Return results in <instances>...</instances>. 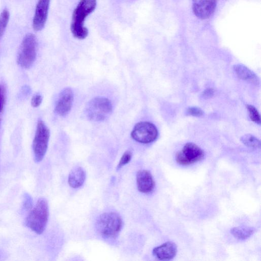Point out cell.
Masks as SVG:
<instances>
[{
	"mask_svg": "<svg viewBox=\"0 0 261 261\" xmlns=\"http://www.w3.org/2000/svg\"><path fill=\"white\" fill-rule=\"evenodd\" d=\"M96 0H80L72 15L70 31L73 37L80 40L88 35V30L84 26L86 18L95 9Z\"/></svg>",
	"mask_w": 261,
	"mask_h": 261,
	"instance_id": "1",
	"label": "cell"
},
{
	"mask_svg": "<svg viewBox=\"0 0 261 261\" xmlns=\"http://www.w3.org/2000/svg\"><path fill=\"white\" fill-rule=\"evenodd\" d=\"M48 216L47 201L41 198L28 215L25 221L26 225L35 233L41 234L46 228Z\"/></svg>",
	"mask_w": 261,
	"mask_h": 261,
	"instance_id": "2",
	"label": "cell"
},
{
	"mask_svg": "<svg viewBox=\"0 0 261 261\" xmlns=\"http://www.w3.org/2000/svg\"><path fill=\"white\" fill-rule=\"evenodd\" d=\"M122 227V220L120 216L114 212H108L100 215L96 222L97 232L103 238L113 239L119 234Z\"/></svg>",
	"mask_w": 261,
	"mask_h": 261,
	"instance_id": "3",
	"label": "cell"
},
{
	"mask_svg": "<svg viewBox=\"0 0 261 261\" xmlns=\"http://www.w3.org/2000/svg\"><path fill=\"white\" fill-rule=\"evenodd\" d=\"M111 101L105 97H97L90 100L85 108V113L90 120L101 121L106 119L112 113Z\"/></svg>",
	"mask_w": 261,
	"mask_h": 261,
	"instance_id": "4",
	"label": "cell"
},
{
	"mask_svg": "<svg viewBox=\"0 0 261 261\" xmlns=\"http://www.w3.org/2000/svg\"><path fill=\"white\" fill-rule=\"evenodd\" d=\"M37 42L35 36L28 34L24 37L17 55V61L20 66L29 68L34 63L37 54Z\"/></svg>",
	"mask_w": 261,
	"mask_h": 261,
	"instance_id": "5",
	"label": "cell"
},
{
	"mask_svg": "<svg viewBox=\"0 0 261 261\" xmlns=\"http://www.w3.org/2000/svg\"><path fill=\"white\" fill-rule=\"evenodd\" d=\"M49 135L47 126L42 120H39L32 145L34 160L37 163L41 162L45 155Z\"/></svg>",
	"mask_w": 261,
	"mask_h": 261,
	"instance_id": "6",
	"label": "cell"
},
{
	"mask_svg": "<svg viewBox=\"0 0 261 261\" xmlns=\"http://www.w3.org/2000/svg\"><path fill=\"white\" fill-rule=\"evenodd\" d=\"M158 135L156 127L149 122H140L137 123L131 132V137L134 140L144 144L154 141Z\"/></svg>",
	"mask_w": 261,
	"mask_h": 261,
	"instance_id": "7",
	"label": "cell"
},
{
	"mask_svg": "<svg viewBox=\"0 0 261 261\" xmlns=\"http://www.w3.org/2000/svg\"><path fill=\"white\" fill-rule=\"evenodd\" d=\"M204 155L203 151L197 145L188 143L177 153L176 161L180 165H190L200 161Z\"/></svg>",
	"mask_w": 261,
	"mask_h": 261,
	"instance_id": "8",
	"label": "cell"
},
{
	"mask_svg": "<svg viewBox=\"0 0 261 261\" xmlns=\"http://www.w3.org/2000/svg\"><path fill=\"white\" fill-rule=\"evenodd\" d=\"M74 99L72 90L66 88L60 93L56 101L55 112L59 116H65L70 112Z\"/></svg>",
	"mask_w": 261,
	"mask_h": 261,
	"instance_id": "9",
	"label": "cell"
},
{
	"mask_svg": "<svg viewBox=\"0 0 261 261\" xmlns=\"http://www.w3.org/2000/svg\"><path fill=\"white\" fill-rule=\"evenodd\" d=\"M216 0H192L193 11L201 19L208 18L214 13Z\"/></svg>",
	"mask_w": 261,
	"mask_h": 261,
	"instance_id": "10",
	"label": "cell"
},
{
	"mask_svg": "<svg viewBox=\"0 0 261 261\" xmlns=\"http://www.w3.org/2000/svg\"><path fill=\"white\" fill-rule=\"evenodd\" d=\"M50 0H39L36 7L33 21L35 31L41 30L44 27L48 13Z\"/></svg>",
	"mask_w": 261,
	"mask_h": 261,
	"instance_id": "11",
	"label": "cell"
},
{
	"mask_svg": "<svg viewBox=\"0 0 261 261\" xmlns=\"http://www.w3.org/2000/svg\"><path fill=\"white\" fill-rule=\"evenodd\" d=\"M138 190L143 193H149L154 188L155 183L150 172L146 170H140L136 175Z\"/></svg>",
	"mask_w": 261,
	"mask_h": 261,
	"instance_id": "12",
	"label": "cell"
},
{
	"mask_svg": "<svg viewBox=\"0 0 261 261\" xmlns=\"http://www.w3.org/2000/svg\"><path fill=\"white\" fill-rule=\"evenodd\" d=\"M177 252V246L172 242L168 241L153 248L152 253L160 260L172 259Z\"/></svg>",
	"mask_w": 261,
	"mask_h": 261,
	"instance_id": "13",
	"label": "cell"
},
{
	"mask_svg": "<svg viewBox=\"0 0 261 261\" xmlns=\"http://www.w3.org/2000/svg\"><path fill=\"white\" fill-rule=\"evenodd\" d=\"M238 76L244 81L257 85L259 83L257 76L250 69L242 64H236L233 66Z\"/></svg>",
	"mask_w": 261,
	"mask_h": 261,
	"instance_id": "14",
	"label": "cell"
},
{
	"mask_svg": "<svg viewBox=\"0 0 261 261\" xmlns=\"http://www.w3.org/2000/svg\"><path fill=\"white\" fill-rule=\"evenodd\" d=\"M86 177L85 170L81 167H76L70 171L68 182L71 188H78L84 184Z\"/></svg>",
	"mask_w": 261,
	"mask_h": 261,
	"instance_id": "15",
	"label": "cell"
},
{
	"mask_svg": "<svg viewBox=\"0 0 261 261\" xmlns=\"http://www.w3.org/2000/svg\"><path fill=\"white\" fill-rule=\"evenodd\" d=\"M254 229L251 227H236L231 229L230 232L234 238L244 240L249 238L254 232Z\"/></svg>",
	"mask_w": 261,
	"mask_h": 261,
	"instance_id": "16",
	"label": "cell"
},
{
	"mask_svg": "<svg viewBox=\"0 0 261 261\" xmlns=\"http://www.w3.org/2000/svg\"><path fill=\"white\" fill-rule=\"evenodd\" d=\"M241 141L244 145L249 147L258 148L260 147L259 140L250 134H246L242 136Z\"/></svg>",
	"mask_w": 261,
	"mask_h": 261,
	"instance_id": "17",
	"label": "cell"
},
{
	"mask_svg": "<svg viewBox=\"0 0 261 261\" xmlns=\"http://www.w3.org/2000/svg\"><path fill=\"white\" fill-rule=\"evenodd\" d=\"M9 19V13L5 9L0 14V39L3 35Z\"/></svg>",
	"mask_w": 261,
	"mask_h": 261,
	"instance_id": "18",
	"label": "cell"
},
{
	"mask_svg": "<svg viewBox=\"0 0 261 261\" xmlns=\"http://www.w3.org/2000/svg\"><path fill=\"white\" fill-rule=\"evenodd\" d=\"M247 109L249 114L251 120L258 124H260V117L258 111L253 106L248 105L247 106Z\"/></svg>",
	"mask_w": 261,
	"mask_h": 261,
	"instance_id": "19",
	"label": "cell"
},
{
	"mask_svg": "<svg viewBox=\"0 0 261 261\" xmlns=\"http://www.w3.org/2000/svg\"><path fill=\"white\" fill-rule=\"evenodd\" d=\"M132 157V152L130 150L126 151L121 156L117 166V170L128 164Z\"/></svg>",
	"mask_w": 261,
	"mask_h": 261,
	"instance_id": "20",
	"label": "cell"
},
{
	"mask_svg": "<svg viewBox=\"0 0 261 261\" xmlns=\"http://www.w3.org/2000/svg\"><path fill=\"white\" fill-rule=\"evenodd\" d=\"M6 87L3 84H0V113H1L4 109L6 101Z\"/></svg>",
	"mask_w": 261,
	"mask_h": 261,
	"instance_id": "21",
	"label": "cell"
},
{
	"mask_svg": "<svg viewBox=\"0 0 261 261\" xmlns=\"http://www.w3.org/2000/svg\"><path fill=\"white\" fill-rule=\"evenodd\" d=\"M187 114L189 115L199 117L203 115V112L199 108L192 107L187 109Z\"/></svg>",
	"mask_w": 261,
	"mask_h": 261,
	"instance_id": "22",
	"label": "cell"
},
{
	"mask_svg": "<svg viewBox=\"0 0 261 261\" xmlns=\"http://www.w3.org/2000/svg\"><path fill=\"white\" fill-rule=\"evenodd\" d=\"M42 101V96L39 94H36L33 96L31 99V105L33 107L37 108L41 105Z\"/></svg>",
	"mask_w": 261,
	"mask_h": 261,
	"instance_id": "23",
	"label": "cell"
},
{
	"mask_svg": "<svg viewBox=\"0 0 261 261\" xmlns=\"http://www.w3.org/2000/svg\"><path fill=\"white\" fill-rule=\"evenodd\" d=\"M214 90L213 89H206L203 92L202 96L204 98H208L214 95Z\"/></svg>",
	"mask_w": 261,
	"mask_h": 261,
	"instance_id": "24",
	"label": "cell"
},
{
	"mask_svg": "<svg viewBox=\"0 0 261 261\" xmlns=\"http://www.w3.org/2000/svg\"><path fill=\"white\" fill-rule=\"evenodd\" d=\"M0 122H1V119H0Z\"/></svg>",
	"mask_w": 261,
	"mask_h": 261,
	"instance_id": "25",
	"label": "cell"
}]
</instances>
